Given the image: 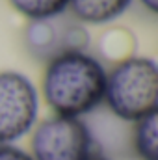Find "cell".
Masks as SVG:
<instances>
[{"instance_id":"1","label":"cell","mask_w":158,"mask_h":160,"mask_svg":"<svg viewBox=\"0 0 158 160\" xmlns=\"http://www.w3.org/2000/svg\"><path fill=\"white\" fill-rule=\"evenodd\" d=\"M106 71L84 50H65L48 60L43 75V97L54 116L82 118L104 99Z\"/></svg>"},{"instance_id":"2","label":"cell","mask_w":158,"mask_h":160,"mask_svg":"<svg viewBox=\"0 0 158 160\" xmlns=\"http://www.w3.org/2000/svg\"><path fill=\"white\" fill-rule=\"evenodd\" d=\"M123 121L143 119L158 112V67L155 60L132 56L106 73L104 99Z\"/></svg>"},{"instance_id":"3","label":"cell","mask_w":158,"mask_h":160,"mask_svg":"<svg viewBox=\"0 0 158 160\" xmlns=\"http://www.w3.org/2000/svg\"><path fill=\"white\" fill-rule=\"evenodd\" d=\"M93 138L80 118L52 116L34 128L30 157L34 160H87Z\"/></svg>"},{"instance_id":"4","label":"cell","mask_w":158,"mask_h":160,"mask_svg":"<svg viewBox=\"0 0 158 160\" xmlns=\"http://www.w3.org/2000/svg\"><path fill=\"white\" fill-rule=\"evenodd\" d=\"M39 97L28 77L17 71L0 73V143L28 134L37 119Z\"/></svg>"},{"instance_id":"5","label":"cell","mask_w":158,"mask_h":160,"mask_svg":"<svg viewBox=\"0 0 158 160\" xmlns=\"http://www.w3.org/2000/svg\"><path fill=\"white\" fill-rule=\"evenodd\" d=\"M130 2L132 0H69V8L82 22L104 24L117 19Z\"/></svg>"},{"instance_id":"6","label":"cell","mask_w":158,"mask_h":160,"mask_svg":"<svg viewBox=\"0 0 158 160\" xmlns=\"http://www.w3.org/2000/svg\"><path fill=\"white\" fill-rule=\"evenodd\" d=\"M134 149L140 160H158V112L136 121Z\"/></svg>"},{"instance_id":"7","label":"cell","mask_w":158,"mask_h":160,"mask_svg":"<svg viewBox=\"0 0 158 160\" xmlns=\"http://www.w3.org/2000/svg\"><path fill=\"white\" fill-rule=\"evenodd\" d=\"M9 4L32 21H50L69 8V0H9Z\"/></svg>"},{"instance_id":"8","label":"cell","mask_w":158,"mask_h":160,"mask_svg":"<svg viewBox=\"0 0 158 160\" xmlns=\"http://www.w3.org/2000/svg\"><path fill=\"white\" fill-rule=\"evenodd\" d=\"M0 160H34L30 153L11 145V143H0Z\"/></svg>"},{"instance_id":"9","label":"cell","mask_w":158,"mask_h":160,"mask_svg":"<svg viewBox=\"0 0 158 160\" xmlns=\"http://www.w3.org/2000/svg\"><path fill=\"white\" fill-rule=\"evenodd\" d=\"M149 11H153V13H156V9H158V0H140Z\"/></svg>"},{"instance_id":"10","label":"cell","mask_w":158,"mask_h":160,"mask_svg":"<svg viewBox=\"0 0 158 160\" xmlns=\"http://www.w3.org/2000/svg\"><path fill=\"white\" fill-rule=\"evenodd\" d=\"M87 160H108V158H104V157H95V155H91Z\"/></svg>"}]
</instances>
